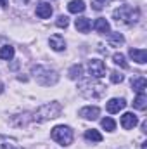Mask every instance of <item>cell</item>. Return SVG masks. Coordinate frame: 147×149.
I'll return each instance as SVG.
<instances>
[{
  "label": "cell",
  "mask_w": 147,
  "mask_h": 149,
  "mask_svg": "<svg viewBox=\"0 0 147 149\" xmlns=\"http://www.w3.org/2000/svg\"><path fill=\"white\" fill-rule=\"evenodd\" d=\"M99 113H101V109L97 106H85V108L80 109V116L85 118V120H97Z\"/></svg>",
  "instance_id": "cell-8"
},
{
  "label": "cell",
  "mask_w": 147,
  "mask_h": 149,
  "mask_svg": "<svg viewBox=\"0 0 147 149\" xmlns=\"http://www.w3.org/2000/svg\"><path fill=\"white\" fill-rule=\"evenodd\" d=\"M85 139H87V141H92V142H101V141H102V135H101L97 130L92 128V130H87V132H85Z\"/></svg>",
  "instance_id": "cell-20"
},
{
  "label": "cell",
  "mask_w": 147,
  "mask_h": 149,
  "mask_svg": "<svg viewBox=\"0 0 147 149\" xmlns=\"http://www.w3.org/2000/svg\"><path fill=\"white\" fill-rule=\"evenodd\" d=\"M50 135H52V139H54L57 144H61V146H71V144H73V139H74L73 130H71L69 127H66V125H57V127H54Z\"/></svg>",
  "instance_id": "cell-5"
},
{
  "label": "cell",
  "mask_w": 147,
  "mask_h": 149,
  "mask_svg": "<svg viewBox=\"0 0 147 149\" xmlns=\"http://www.w3.org/2000/svg\"><path fill=\"white\" fill-rule=\"evenodd\" d=\"M107 42H109L111 47H119L125 42V37L121 33H111L109 37H107Z\"/></svg>",
  "instance_id": "cell-18"
},
{
  "label": "cell",
  "mask_w": 147,
  "mask_h": 149,
  "mask_svg": "<svg viewBox=\"0 0 147 149\" xmlns=\"http://www.w3.org/2000/svg\"><path fill=\"white\" fill-rule=\"evenodd\" d=\"M55 24H57L59 28H68V24H69V17H68V16H59L57 21H55Z\"/></svg>",
  "instance_id": "cell-25"
},
{
  "label": "cell",
  "mask_w": 147,
  "mask_h": 149,
  "mask_svg": "<svg viewBox=\"0 0 147 149\" xmlns=\"http://www.w3.org/2000/svg\"><path fill=\"white\" fill-rule=\"evenodd\" d=\"M130 57L135 61V63H139V64H146L147 63V52L146 49H130Z\"/></svg>",
  "instance_id": "cell-10"
},
{
  "label": "cell",
  "mask_w": 147,
  "mask_h": 149,
  "mask_svg": "<svg viewBox=\"0 0 147 149\" xmlns=\"http://www.w3.org/2000/svg\"><path fill=\"white\" fill-rule=\"evenodd\" d=\"M68 10L73 12V14L83 12V10H85V2H83V0H71L69 5H68Z\"/></svg>",
  "instance_id": "cell-17"
},
{
  "label": "cell",
  "mask_w": 147,
  "mask_h": 149,
  "mask_svg": "<svg viewBox=\"0 0 147 149\" xmlns=\"http://www.w3.org/2000/svg\"><path fill=\"white\" fill-rule=\"evenodd\" d=\"M0 149H16V146H14V141L10 139H7V137H2L0 135Z\"/></svg>",
  "instance_id": "cell-24"
},
{
  "label": "cell",
  "mask_w": 147,
  "mask_h": 149,
  "mask_svg": "<svg viewBox=\"0 0 147 149\" xmlns=\"http://www.w3.org/2000/svg\"><path fill=\"white\" fill-rule=\"evenodd\" d=\"M81 71H83V68L80 66V64H74L69 68V71H68V76L71 78V80H78L80 76H81Z\"/></svg>",
  "instance_id": "cell-21"
},
{
  "label": "cell",
  "mask_w": 147,
  "mask_h": 149,
  "mask_svg": "<svg viewBox=\"0 0 147 149\" xmlns=\"http://www.w3.org/2000/svg\"><path fill=\"white\" fill-rule=\"evenodd\" d=\"M112 17L116 19V23H121V24H133V23L139 21L140 12H139V9H135V7L121 5V7H118V9L112 12Z\"/></svg>",
  "instance_id": "cell-1"
},
{
  "label": "cell",
  "mask_w": 147,
  "mask_h": 149,
  "mask_svg": "<svg viewBox=\"0 0 147 149\" xmlns=\"http://www.w3.org/2000/svg\"><path fill=\"white\" fill-rule=\"evenodd\" d=\"M111 81L112 83H121L123 81V74L119 71H111Z\"/></svg>",
  "instance_id": "cell-26"
},
{
  "label": "cell",
  "mask_w": 147,
  "mask_h": 149,
  "mask_svg": "<svg viewBox=\"0 0 147 149\" xmlns=\"http://www.w3.org/2000/svg\"><path fill=\"white\" fill-rule=\"evenodd\" d=\"M112 61H114V64H118V66H121V68H128V64H126V61H125V56H123L121 52H116V54L112 56Z\"/></svg>",
  "instance_id": "cell-23"
},
{
  "label": "cell",
  "mask_w": 147,
  "mask_h": 149,
  "mask_svg": "<svg viewBox=\"0 0 147 149\" xmlns=\"http://www.w3.org/2000/svg\"><path fill=\"white\" fill-rule=\"evenodd\" d=\"M33 76L40 85L43 87H50V85H55L57 80H59V74L55 73L54 70L50 68H45V66H35L33 68Z\"/></svg>",
  "instance_id": "cell-3"
},
{
  "label": "cell",
  "mask_w": 147,
  "mask_h": 149,
  "mask_svg": "<svg viewBox=\"0 0 147 149\" xmlns=\"http://www.w3.org/2000/svg\"><path fill=\"white\" fill-rule=\"evenodd\" d=\"M94 28H95V31L97 33H102V35H106V33H109V30H111V26H109V23L104 19V17H101V19H97L95 23H94Z\"/></svg>",
  "instance_id": "cell-14"
},
{
  "label": "cell",
  "mask_w": 147,
  "mask_h": 149,
  "mask_svg": "<svg viewBox=\"0 0 147 149\" xmlns=\"http://www.w3.org/2000/svg\"><path fill=\"white\" fill-rule=\"evenodd\" d=\"M133 108H137V109H140V111H144V109L147 108V95H146V92L137 94V97H135V101H133Z\"/></svg>",
  "instance_id": "cell-16"
},
{
  "label": "cell",
  "mask_w": 147,
  "mask_h": 149,
  "mask_svg": "<svg viewBox=\"0 0 147 149\" xmlns=\"http://www.w3.org/2000/svg\"><path fill=\"white\" fill-rule=\"evenodd\" d=\"M137 123H139V120H137V116L133 113H125L121 116V127L125 130H132L133 127H137Z\"/></svg>",
  "instance_id": "cell-7"
},
{
  "label": "cell",
  "mask_w": 147,
  "mask_h": 149,
  "mask_svg": "<svg viewBox=\"0 0 147 149\" xmlns=\"http://www.w3.org/2000/svg\"><path fill=\"white\" fill-rule=\"evenodd\" d=\"M61 111H62V106H61L59 102H49V104L40 106L37 111H35L33 120L38 121V123H42V121H49V120L57 118V116L61 114Z\"/></svg>",
  "instance_id": "cell-2"
},
{
  "label": "cell",
  "mask_w": 147,
  "mask_h": 149,
  "mask_svg": "<svg viewBox=\"0 0 147 149\" xmlns=\"http://www.w3.org/2000/svg\"><path fill=\"white\" fill-rule=\"evenodd\" d=\"M2 92H3V85L0 83V94H2Z\"/></svg>",
  "instance_id": "cell-29"
},
{
  "label": "cell",
  "mask_w": 147,
  "mask_h": 149,
  "mask_svg": "<svg viewBox=\"0 0 147 149\" xmlns=\"http://www.w3.org/2000/svg\"><path fill=\"white\" fill-rule=\"evenodd\" d=\"M101 125H102V128H104V130H107V132H112V130L116 128V123H114V120H112V118H102Z\"/></svg>",
  "instance_id": "cell-22"
},
{
  "label": "cell",
  "mask_w": 147,
  "mask_h": 149,
  "mask_svg": "<svg viewBox=\"0 0 147 149\" xmlns=\"http://www.w3.org/2000/svg\"><path fill=\"white\" fill-rule=\"evenodd\" d=\"M0 5L2 7H7V0H0Z\"/></svg>",
  "instance_id": "cell-28"
},
{
  "label": "cell",
  "mask_w": 147,
  "mask_h": 149,
  "mask_svg": "<svg viewBox=\"0 0 147 149\" xmlns=\"http://www.w3.org/2000/svg\"><path fill=\"white\" fill-rule=\"evenodd\" d=\"M142 149H146V142H144V144H142Z\"/></svg>",
  "instance_id": "cell-30"
},
{
  "label": "cell",
  "mask_w": 147,
  "mask_h": 149,
  "mask_svg": "<svg viewBox=\"0 0 147 149\" xmlns=\"http://www.w3.org/2000/svg\"><path fill=\"white\" fill-rule=\"evenodd\" d=\"M88 73L90 76H94V78H102V76H106V64H104V61H101V59H92V61H88Z\"/></svg>",
  "instance_id": "cell-6"
},
{
  "label": "cell",
  "mask_w": 147,
  "mask_h": 149,
  "mask_svg": "<svg viewBox=\"0 0 147 149\" xmlns=\"http://www.w3.org/2000/svg\"><path fill=\"white\" fill-rule=\"evenodd\" d=\"M12 57H14V47L5 45V47H2V49H0V59L9 61V59H12Z\"/></svg>",
  "instance_id": "cell-19"
},
{
  "label": "cell",
  "mask_w": 147,
  "mask_h": 149,
  "mask_svg": "<svg viewBox=\"0 0 147 149\" xmlns=\"http://www.w3.org/2000/svg\"><path fill=\"white\" fill-rule=\"evenodd\" d=\"M102 2H104V0H94V2H92L94 9H95V10H101V9H102Z\"/></svg>",
  "instance_id": "cell-27"
},
{
  "label": "cell",
  "mask_w": 147,
  "mask_h": 149,
  "mask_svg": "<svg viewBox=\"0 0 147 149\" xmlns=\"http://www.w3.org/2000/svg\"><path fill=\"white\" fill-rule=\"evenodd\" d=\"M80 92L88 97V99H101L104 94H106V87L102 83H97V81H81L80 83Z\"/></svg>",
  "instance_id": "cell-4"
},
{
  "label": "cell",
  "mask_w": 147,
  "mask_h": 149,
  "mask_svg": "<svg viewBox=\"0 0 147 149\" xmlns=\"http://www.w3.org/2000/svg\"><path fill=\"white\" fill-rule=\"evenodd\" d=\"M125 106H126V101L125 99H111L109 102L106 104V109H107V113L114 114V113H119Z\"/></svg>",
  "instance_id": "cell-9"
},
{
  "label": "cell",
  "mask_w": 147,
  "mask_h": 149,
  "mask_svg": "<svg viewBox=\"0 0 147 149\" xmlns=\"http://www.w3.org/2000/svg\"><path fill=\"white\" fill-rule=\"evenodd\" d=\"M49 43H50V47H52L54 50H57V52H61V50L66 49V42H64V38L61 37V35H52L50 40H49Z\"/></svg>",
  "instance_id": "cell-13"
},
{
  "label": "cell",
  "mask_w": 147,
  "mask_h": 149,
  "mask_svg": "<svg viewBox=\"0 0 147 149\" xmlns=\"http://www.w3.org/2000/svg\"><path fill=\"white\" fill-rule=\"evenodd\" d=\"M37 16L40 19H47V17H50L52 16V7H50V3H47V2H40L37 5Z\"/></svg>",
  "instance_id": "cell-11"
},
{
  "label": "cell",
  "mask_w": 147,
  "mask_h": 149,
  "mask_svg": "<svg viewBox=\"0 0 147 149\" xmlns=\"http://www.w3.org/2000/svg\"><path fill=\"white\" fill-rule=\"evenodd\" d=\"M132 87H133V90H135L137 94H142V92H146V87H147L146 78H144V76H139V78L132 80Z\"/></svg>",
  "instance_id": "cell-15"
},
{
  "label": "cell",
  "mask_w": 147,
  "mask_h": 149,
  "mask_svg": "<svg viewBox=\"0 0 147 149\" xmlns=\"http://www.w3.org/2000/svg\"><path fill=\"white\" fill-rule=\"evenodd\" d=\"M74 26H76V30H78L80 33H88L90 28H92V23H90L88 17H78V19L74 21Z\"/></svg>",
  "instance_id": "cell-12"
}]
</instances>
